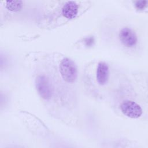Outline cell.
I'll return each instance as SVG.
<instances>
[{
    "label": "cell",
    "instance_id": "obj_8",
    "mask_svg": "<svg viewBox=\"0 0 148 148\" xmlns=\"http://www.w3.org/2000/svg\"><path fill=\"white\" fill-rule=\"evenodd\" d=\"M148 5V1L145 0L136 1L134 2L135 8L139 10H142L145 9Z\"/></svg>",
    "mask_w": 148,
    "mask_h": 148
},
{
    "label": "cell",
    "instance_id": "obj_3",
    "mask_svg": "<svg viewBox=\"0 0 148 148\" xmlns=\"http://www.w3.org/2000/svg\"><path fill=\"white\" fill-rule=\"evenodd\" d=\"M120 109L125 116L131 119H138L143 113L141 106L131 100L123 101L120 105Z\"/></svg>",
    "mask_w": 148,
    "mask_h": 148
},
{
    "label": "cell",
    "instance_id": "obj_5",
    "mask_svg": "<svg viewBox=\"0 0 148 148\" xmlns=\"http://www.w3.org/2000/svg\"><path fill=\"white\" fill-rule=\"evenodd\" d=\"M109 77V68L105 62H99L97 68L96 78L99 85H105L108 81Z\"/></svg>",
    "mask_w": 148,
    "mask_h": 148
},
{
    "label": "cell",
    "instance_id": "obj_1",
    "mask_svg": "<svg viewBox=\"0 0 148 148\" xmlns=\"http://www.w3.org/2000/svg\"><path fill=\"white\" fill-rule=\"evenodd\" d=\"M60 72L66 82L73 83L77 77V68L75 63L70 58H63L60 64Z\"/></svg>",
    "mask_w": 148,
    "mask_h": 148
},
{
    "label": "cell",
    "instance_id": "obj_4",
    "mask_svg": "<svg viewBox=\"0 0 148 148\" xmlns=\"http://www.w3.org/2000/svg\"><path fill=\"white\" fill-rule=\"evenodd\" d=\"M119 36L121 43L127 47H133L138 42L136 34L129 27L123 28L119 32Z\"/></svg>",
    "mask_w": 148,
    "mask_h": 148
},
{
    "label": "cell",
    "instance_id": "obj_7",
    "mask_svg": "<svg viewBox=\"0 0 148 148\" xmlns=\"http://www.w3.org/2000/svg\"><path fill=\"white\" fill-rule=\"evenodd\" d=\"M23 6V2L21 1H7L6 2V8L12 12H18Z\"/></svg>",
    "mask_w": 148,
    "mask_h": 148
},
{
    "label": "cell",
    "instance_id": "obj_6",
    "mask_svg": "<svg viewBox=\"0 0 148 148\" xmlns=\"http://www.w3.org/2000/svg\"><path fill=\"white\" fill-rule=\"evenodd\" d=\"M78 12V5L75 1H69L66 2L62 6V15L68 18H74Z\"/></svg>",
    "mask_w": 148,
    "mask_h": 148
},
{
    "label": "cell",
    "instance_id": "obj_2",
    "mask_svg": "<svg viewBox=\"0 0 148 148\" xmlns=\"http://www.w3.org/2000/svg\"><path fill=\"white\" fill-rule=\"evenodd\" d=\"M36 90L44 99H50L53 94V88L50 79L45 75H39L35 80Z\"/></svg>",
    "mask_w": 148,
    "mask_h": 148
}]
</instances>
